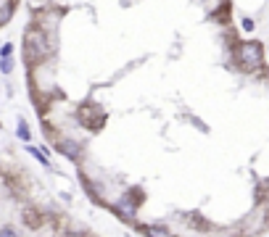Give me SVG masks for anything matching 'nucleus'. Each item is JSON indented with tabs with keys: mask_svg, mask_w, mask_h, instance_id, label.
<instances>
[{
	"mask_svg": "<svg viewBox=\"0 0 269 237\" xmlns=\"http://www.w3.org/2000/svg\"><path fill=\"white\" fill-rule=\"evenodd\" d=\"M235 58L243 69H259L264 63V45L259 40H246L238 45L235 50Z\"/></svg>",
	"mask_w": 269,
	"mask_h": 237,
	"instance_id": "nucleus-1",
	"label": "nucleus"
},
{
	"mask_svg": "<svg viewBox=\"0 0 269 237\" xmlns=\"http://www.w3.org/2000/svg\"><path fill=\"white\" fill-rule=\"evenodd\" d=\"M55 150H58L63 158H69V161H79L82 158V145L77 140H71V137H61L58 145H55Z\"/></svg>",
	"mask_w": 269,
	"mask_h": 237,
	"instance_id": "nucleus-2",
	"label": "nucleus"
},
{
	"mask_svg": "<svg viewBox=\"0 0 269 237\" xmlns=\"http://www.w3.org/2000/svg\"><path fill=\"white\" fill-rule=\"evenodd\" d=\"M114 208H116V214L122 216V219H127V222H135V219H137V206L129 203L124 195H122V200H116Z\"/></svg>",
	"mask_w": 269,
	"mask_h": 237,
	"instance_id": "nucleus-3",
	"label": "nucleus"
},
{
	"mask_svg": "<svg viewBox=\"0 0 269 237\" xmlns=\"http://www.w3.org/2000/svg\"><path fill=\"white\" fill-rule=\"evenodd\" d=\"M26 40H29L32 50L37 53V56H45V53H48V48H45V34H42V32L29 29V34H26Z\"/></svg>",
	"mask_w": 269,
	"mask_h": 237,
	"instance_id": "nucleus-4",
	"label": "nucleus"
},
{
	"mask_svg": "<svg viewBox=\"0 0 269 237\" xmlns=\"http://www.w3.org/2000/svg\"><path fill=\"white\" fill-rule=\"evenodd\" d=\"M140 232H143L145 237H174V232H169V230H166V227H161V224H143Z\"/></svg>",
	"mask_w": 269,
	"mask_h": 237,
	"instance_id": "nucleus-5",
	"label": "nucleus"
},
{
	"mask_svg": "<svg viewBox=\"0 0 269 237\" xmlns=\"http://www.w3.org/2000/svg\"><path fill=\"white\" fill-rule=\"evenodd\" d=\"M124 198L129 200V203H135V206H140L143 200H145V195H143V190H140V187H132V190H127V193H124Z\"/></svg>",
	"mask_w": 269,
	"mask_h": 237,
	"instance_id": "nucleus-6",
	"label": "nucleus"
},
{
	"mask_svg": "<svg viewBox=\"0 0 269 237\" xmlns=\"http://www.w3.org/2000/svg\"><path fill=\"white\" fill-rule=\"evenodd\" d=\"M16 134H18V140H24V142H29V140H32V132H29V126H26V121H18Z\"/></svg>",
	"mask_w": 269,
	"mask_h": 237,
	"instance_id": "nucleus-7",
	"label": "nucleus"
},
{
	"mask_svg": "<svg viewBox=\"0 0 269 237\" xmlns=\"http://www.w3.org/2000/svg\"><path fill=\"white\" fill-rule=\"evenodd\" d=\"M26 150H29V153H32V156H34L37 161H40V163H42V166H45V169H50V161H48V156H45V153H40V150H37V148H32V145H29V142H26Z\"/></svg>",
	"mask_w": 269,
	"mask_h": 237,
	"instance_id": "nucleus-8",
	"label": "nucleus"
},
{
	"mask_svg": "<svg viewBox=\"0 0 269 237\" xmlns=\"http://www.w3.org/2000/svg\"><path fill=\"white\" fill-rule=\"evenodd\" d=\"M0 71H3V74H11V71H13V58L11 56L0 58Z\"/></svg>",
	"mask_w": 269,
	"mask_h": 237,
	"instance_id": "nucleus-9",
	"label": "nucleus"
},
{
	"mask_svg": "<svg viewBox=\"0 0 269 237\" xmlns=\"http://www.w3.org/2000/svg\"><path fill=\"white\" fill-rule=\"evenodd\" d=\"M0 237H18V230L11 224H5V227H0Z\"/></svg>",
	"mask_w": 269,
	"mask_h": 237,
	"instance_id": "nucleus-10",
	"label": "nucleus"
},
{
	"mask_svg": "<svg viewBox=\"0 0 269 237\" xmlns=\"http://www.w3.org/2000/svg\"><path fill=\"white\" fill-rule=\"evenodd\" d=\"M3 56H13V45L11 42H5L3 48H0V58H3Z\"/></svg>",
	"mask_w": 269,
	"mask_h": 237,
	"instance_id": "nucleus-11",
	"label": "nucleus"
},
{
	"mask_svg": "<svg viewBox=\"0 0 269 237\" xmlns=\"http://www.w3.org/2000/svg\"><path fill=\"white\" fill-rule=\"evenodd\" d=\"M240 26H243L246 32H254V26H256V24H254L251 19H243V21H240Z\"/></svg>",
	"mask_w": 269,
	"mask_h": 237,
	"instance_id": "nucleus-12",
	"label": "nucleus"
}]
</instances>
